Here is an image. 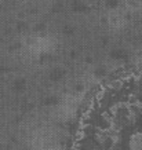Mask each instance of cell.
Wrapping results in <instances>:
<instances>
[{
  "instance_id": "6da1fadb",
  "label": "cell",
  "mask_w": 142,
  "mask_h": 150,
  "mask_svg": "<svg viewBox=\"0 0 142 150\" xmlns=\"http://www.w3.org/2000/svg\"><path fill=\"white\" fill-rule=\"evenodd\" d=\"M73 150H142V72L109 83L94 96Z\"/></svg>"
}]
</instances>
